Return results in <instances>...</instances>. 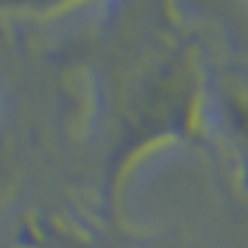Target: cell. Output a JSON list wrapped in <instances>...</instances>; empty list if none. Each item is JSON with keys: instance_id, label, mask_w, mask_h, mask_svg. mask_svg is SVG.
Returning <instances> with one entry per match:
<instances>
[{"instance_id": "1", "label": "cell", "mask_w": 248, "mask_h": 248, "mask_svg": "<svg viewBox=\"0 0 248 248\" xmlns=\"http://www.w3.org/2000/svg\"><path fill=\"white\" fill-rule=\"evenodd\" d=\"M117 142L109 162V187L120 190L125 173L151 148L201 131V70L187 47L168 50L131 76L120 101Z\"/></svg>"}, {"instance_id": "2", "label": "cell", "mask_w": 248, "mask_h": 248, "mask_svg": "<svg viewBox=\"0 0 248 248\" xmlns=\"http://www.w3.org/2000/svg\"><path fill=\"white\" fill-rule=\"evenodd\" d=\"M217 106H220V120L229 131L237 165H240V181L248 192V92L232 87L220 95Z\"/></svg>"}]
</instances>
